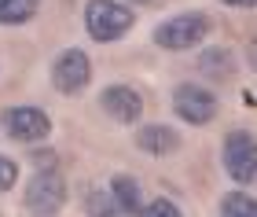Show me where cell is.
<instances>
[{
  "label": "cell",
  "instance_id": "obj_1",
  "mask_svg": "<svg viewBox=\"0 0 257 217\" xmlns=\"http://www.w3.org/2000/svg\"><path fill=\"white\" fill-rule=\"evenodd\" d=\"M85 26L92 33V41L107 44V41H118V37L128 33V26H133V11H128L125 4H114V0H88Z\"/></svg>",
  "mask_w": 257,
  "mask_h": 217
},
{
  "label": "cell",
  "instance_id": "obj_14",
  "mask_svg": "<svg viewBox=\"0 0 257 217\" xmlns=\"http://www.w3.org/2000/svg\"><path fill=\"white\" fill-rule=\"evenodd\" d=\"M140 217H184V213L177 210V202L155 199V202H147V206H144V213H140Z\"/></svg>",
  "mask_w": 257,
  "mask_h": 217
},
{
  "label": "cell",
  "instance_id": "obj_6",
  "mask_svg": "<svg viewBox=\"0 0 257 217\" xmlns=\"http://www.w3.org/2000/svg\"><path fill=\"white\" fill-rule=\"evenodd\" d=\"M173 111L188 125H206V122H213V114H217V99L202 85H180L177 92H173Z\"/></svg>",
  "mask_w": 257,
  "mask_h": 217
},
{
  "label": "cell",
  "instance_id": "obj_2",
  "mask_svg": "<svg viewBox=\"0 0 257 217\" xmlns=\"http://www.w3.org/2000/svg\"><path fill=\"white\" fill-rule=\"evenodd\" d=\"M206 33H209V19L198 15V11H188V15L162 22L155 30V44L158 48H169V52H180V48H191V44H202Z\"/></svg>",
  "mask_w": 257,
  "mask_h": 217
},
{
  "label": "cell",
  "instance_id": "obj_8",
  "mask_svg": "<svg viewBox=\"0 0 257 217\" xmlns=\"http://www.w3.org/2000/svg\"><path fill=\"white\" fill-rule=\"evenodd\" d=\"M99 103H103V111H107L114 122H121V125H133L140 114H144V99H140V92H136V88H128V85L103 88Z\"/></svg>",
  "mask_w": 257,
  "mask_h": 217
},
{
  "label": "cell",
  "instance_id": "obj_9",
  "mask_svg": "<svg viewBox=\"0 0 257 217\" xmlns=\"http://www.w3.org/2000/svg\"><path fill=\"white\" fill-rule=\"evenodd\" d=\"M136 144H140V151H147V155H173L180 147V136L169 129V125H144V129L136 133Z\"/></svg>",
  "mask_w": 257,
  "mask_h": 217
},
{
  "label": "cell",
  "instance_id": "obj_7",
  "mask_svg": "<svg viewBox=\"0 0 257 217\" xmlns=\"http://www.w3.org/2000/svg\"><path fill=\"white\" fill-rule=\"evenodd\" d=\"M224 169L239 184H253V136L246 129H235L224 140Z\"/></svg>",
  "mask_w": 257,
  "mask_h": 217
},
{
  "label": "cell",
  "instance_id": "obj_15",
  "mask_svg": "<svg viewBox=\"0 0 257 217\" xmlns=\"http://www.w3.org/2000/svg\"><path fill=\"white\" fill-rule=\"evenodd\" d=\"M15 180H19V166L11 162V158L0 155V191H11V188H15Z\"/></svg>",
  "mask_w": 257,
  "mask_h": 217
},
{
  "label": "cell",
  "instance_id": "obj_17",
  "mask_svg": "<svg viewBox=\"0 0 257 217\" xmlns=\"http://www.w3.org/2000/svg\"><path fill=\"white\" fill-rule=\"evenodd\" d=\"M128 4H144V8H158V4H166V0H128Z\"/></svg>",
  "mask_w": 257,
  "mask_h": 217
},
{
  "label": "cell",
  "instance_id": "obj_5",
  "mask_svg": "<svg viewBox=\"0 0 257 217\" xmlns=\"http://www.w3.org/2000/svg\"><path fill=\"white\" fill-rule=\"evenodd\" d=\"M4 133L19 144H33V140H44L52 133V122L41 107H8L4 111Z\"/></svg>",
  "mask_w": 257,
  "mask_h": 217
},
{
  "label": "cell",
  "instance_id": "obj_12",
  "mask_svg": "<svg viewBox=\"0 0 257 217\" xmlns=\"http://www.w3.org/2000/svg\"><path fill=\"white\" fill-rule=\"evenodd\" d=\"M220 217H257V206L246 191H228L220 199Z\"/></svg>",
  "mask_w": 257,
  "mask_h": 217
},
{
  "label": "cell",
  "instance_id": "obj_10",
  "mask_svg": "<svg viewBox=\"0 0 257 217\" xmlns=\"http://www.w3.org/2000/svg\"><path fill=\"white\" fill-rule=\"evenodd\" d=\"M110 195H114V202H118V210L121 213H128V217H140L144 213V191H140V184L133 177H114L110 180Z\"/></svg>",
  "mask_w": 257,
  "mask_h": 217
},
{
  "label": "cell",
  "instance_id": "obj_4",
  "mask_svg": "<svg viewBox=\"0 0 257 217\" xmlns=\"http://www.w3.org/2000/svg\"><path fill=\"white\" fill-rule=\"evenodd\" d=\"M52 81L63 96H77L81 88L92 81V59L81 48H66L52 66Z\"/></svg>",
  "mask_w": 257,
  "mask_h": 217
},
{
  "label": "cell",
  "instance_id": "obj_3",
  "mask_svg": "<svg viewBox=\"0 0 257 217\" xmlns=\"http://www.w3.org/2000/svg\"><path fill=\"white\" fill-rule=\"evenodd\" d=\"M66 202V184L55 169H41V173L30 177L26 184V206L37 217H55Z\"/></svg>",
  "mask_w": 257,
  "mask_h": 217
},
{
  "label": "cell",
  "instance_id": "obj_13",
  "mask_svg": "<svg viewBox=\"0 0 257 217\" xmlns=\"http://www.w3.org/2000/svg\"><path fill=\"white\" fill-rule=\"evenodd\" d=\"M85 210H88V217H121L118 213V202H114L110 191H88Z\"/></svg>",
  "mask_w": 257,
  "mask_h": 217
},
{
  "label": "cell",
  "instance_id": "obj_11",
  "mask_svg": "<svg viewBox=\"0 0 257 217\" xmlns=\"http://www.w3.org/2000/svg\"><path fill=\"white\" fill-rule=\"evenodd\" d=\"M37 15V0H0V22L4 26H19Z\"/></svg>",
  "mask_w": 257,
  "mask_h": 217
},
{
  "label": "cell",
  "instance_id": "obj_16",
  "mask_svg": "<svg viewBox=\"0 0 257 217\" xmlns=\"http://www.w3.org/2000/svg\"><path fill=\"white\" fill-rule=\"evenodd\" d=\"M220 4H228V8H253L257 0H220Z\"/></svg>",
  "mask_w": 257,
  "mask_h": 217
}]
</instances>
